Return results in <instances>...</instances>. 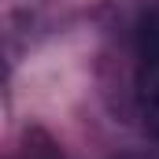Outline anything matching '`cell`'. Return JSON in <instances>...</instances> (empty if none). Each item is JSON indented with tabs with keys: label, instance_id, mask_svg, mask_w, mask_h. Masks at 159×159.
<instances>
[{
	"label": "cell",
	"instance_id": "obj_1",
	"mask_svg": "<svg viewBox=\"0 0 159 159\" xmlns=\"http://www.w3.org/2000/svg\"><path fill=\"white\" fill-rule=\"evenodd\" d=\"M144 119H148V129L156 133V141H159V81H152L144 89Z\"/></svg>",
	"mask_w": 159,
	"mask_h": 159
}]
</instances>
